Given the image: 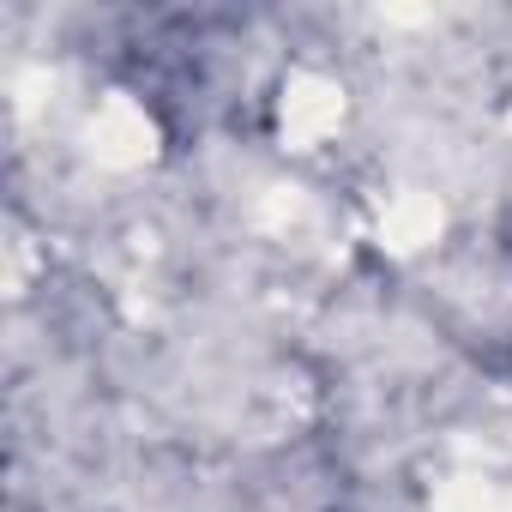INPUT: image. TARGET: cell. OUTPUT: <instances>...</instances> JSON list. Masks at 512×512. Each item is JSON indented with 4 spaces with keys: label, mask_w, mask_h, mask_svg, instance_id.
<instances>
[{
    "label": "cell",
    "mask_w": 512,
    "mask_h": 512,
    "mask_svg": "<svg viewBox=\"0 0 512 512\" xmlns=\"http://www.w3.org/2000/svg\"><path fill=\"white\" fill-rule=\"evenodd\" d=\"M332 121H338V91L320 85V79H302L296 97L284 103V127H290L296 139H314V133H326Z\"/></svg>",
    "instance_id": "1"
},
{
    "label": "cell",
    "mask_w": 512,
    "mask_h": 512,
    "mask_svg": "<svg viewBox=\"0 0 512 512\" xmlns=\"http://www.w3.org/2000/svg\"><path fill=\"white\" fill-rule=\"evenodd\" d=\"M145 121L127 109V103H115L103 121H97V151L109 157V163H133V157H145Z\"/></svg>",
    "instance_id": "2"
},
{
    "label": "cell",
    "mask_w": 512,
    "mask_h": 512,
    "mask_svg": "<svg viewBox=\"0 0 512 512\" xmlns=\"http://www.w3.org/2000/svg\"><path fill=\"white\" fill-rule=\"evenodd\" d=\"M386 229H392V241H398V247H422V241L440 229V211H434V205H422V199H398V205H392V217H386Z\"/></svg>",
    "instance_id": "3"
},
{
    "label": "cell",
    "mask_w": 512,
    "mask_h": 512,
    "mask_svg": "<svg viewBox=\"0 0 512 512\" xmlns=\"http://www.w3.org/2000/svg\"><path fill=\"white\" fill-rule=\"evenodd\" d=\"M470 512H512V500H500V494H482V500H470Z\"/></svg>",
    "instance_id": "4"
}]
</instances>
